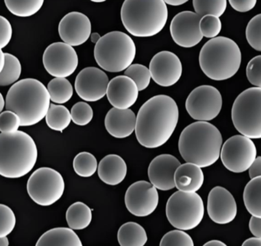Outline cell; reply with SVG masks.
<instances>
[{"mask_svg": "<svg viewBox=\"0 0 261 246\" xmlns=\"http://www.w3.org/2000/svg\"><path fill=\"white\" fill-rule=\"evenodd\" d=\"M178 107L166 95L148 99L137 116L136 136L139 143L147 148H157L166 144L175 131L178 122Z\"/></svg>", "mask_w": 261, "mask_h": 246, "instance_id": "6da1fadb", "label": "cell"}, {"mask_svg": "<svg viewBox=\"0 0 261 246\" xmlns=\"http://www.w3.org/2000/svg\"><path fill=\"white\" fill-rule=\"evenodd\" d=\"M222 136L218 128L207 122H196L184 128L178 150L187 163L199 168L212 166L221 157Z\"/></svg>", "mask_w": 261, "mask_h": 246, "instance_id": "7a4b0ae2", "label": "cell"}, {"mask_svg": "<svg viewBox=\"0 0 261 246\" xmlns=\"http://www.w3.org/2000/svg\"><path fill=\"white\" fill-rule=\"evenodd\" d=\"M50 101L48 89L41 81L27 78L10 87L6 97V108L19 116L21 126H32L46 116Z\"/></svg>", "mask_w": 261, "mask_h": 246, "instance_id": "3957f363", "label": "cell"}, {"mask_svg": "<svg viewBox=\"0 0 261 246\" xmlns=\"http://www.w3.org/2000/svg\"><path fill=\"white\" fill-rule=\"evenodd\" d=\"M37 159V146L30 134L22 131L0 134V174L3 177H24L33 169Z\"/></svg>", "mask_w": 261, "mask_h": 246, "instance_id": "277c9868", "label": "cell"}, {"mask_svg": "<svg viewBox=\"0 0 261 246\" xmlns=\"http://www.w3.org/2000/svg\"><path fill=\"white\" fill-rule=\"evenodd\" d=\"M120 16L130 35L149 38L164 29L168 20V8L163 0H126Z\"/></svg>", "mask_w": 261, "mask_h": 246, "instance_id": "5b68a950", "label": "cell"}, {"mask_svg": "<svg viewBox=\"0 0 261 246\" xmlns=\"http://www.w3.org/2000/svg\"><path fill=\"white\" fill-rule=\"evenodd\" d=\"M241 58L239 46L234 41L227 37H217L209 40L201 47L200 67L210 79L226 80L238 73Z\"/></svg>", "mask_w": 261, "mask_h": 246, "instance_id": "8992f818", "label": "cell"}, {"mask_svg": "<svg viewBox=\"0 0 261 246\" xmlns=\"http://www.w3.org/2000/svg\"><path fill=\"white\" fill-rule=\"evenodd\" d=\"M137 48L134 40L122 32L103 35L94 47V58L100 68L111 73L126 70L135 59Z\"/></svg>", "mask_w": 261, "mask_h": 246, "instance_id": "52a82bcc", "label": "cell"}, {"mask_svg": "<svg viewBox=\"0 0 261 246\" xmlns=\"http://www.w3.org/2000/svg\"><path fill=\"white\" fill-rule=\"evenodd\" d=\"M231 118L242 135L261 139V88L252 87L240 93L233 102Z\"/></svg>", "mask_w": 261, "mask_h": 246, "instance_id": "ba28073f", "label": "cell"}, {"mask_svg": "<svg viewBox=\"0 0 261 246\" xmlns=\"http://www.w3.org/2000/svg\"><path fill=\"white\" fill-rule=\"evenodd\" d=\"M166 212L173 227L178 230H191L196 228L204 217V203L196 193L178 190L168 200Z\"/></svg>", "mask_w": 261, "mask_h": 246, "instance_id": "9c48e42d", "label": "cell"}, {"mask_svg": "<svg viewBox=\"0 0 261 246\" xmlns=\"http://www.w3.org/2000/svg\"><path fill=\"white\" fill-rule=\"evenodd\" d=\"M27 191L39 206H51L63 196L65 181L59 171L51 168H40L29 178Z\"/></svg>", "mask_w": 261, "mask_h": 246, "instance_id": "30bf717a", "label": "cell"}, {"mask_svg": "<svg viewBox=\"0 0 261 246\" xmlns=\"http://www.w3.org/2000/svg\"><path fill=\"white\" fill-rule=\"evenodd\" d=\"M256 158L254 143L242 134L232 136L224 142L221 148V162L233 173H242L250 169Z\"/></svg>", "mask_w": 261, "mask_h": 246, "instance_id": "8fae6325", "label": "cell"}, {"mask_svg": "<svg viewBox=\"0 0 261 246\" xmlns=\"http://www.w3.org/2000/svg\"><path fill=\"white\" fill-rule=\"evenodd\" d=\"M222 108V96L218 89L202 85L194 89L188 96L186 108L189 116L198 122L215 119Z\"/></svg>", "mask_w": 261, "mask_h": 246, "instance_id": "7c38bea8", "label": "cell"}, {"mask_svg": "<svg viewBox=\"0 0 261 246\" xmlns=\"http://www.w3.org/2000/svg\"><path fill=\"white\" fill-rule=\"evenodd\" d=\"M42 62L51 76L66 78L72 75L77 69L79 57L72 46L65 42H56L45 49Z\"/></svg>", "mask_w": 261, "mask_h": 246, "instance_id": "4fadbf2b", "label": "cell"}, {"mask_svg": "<svg viewBox=\"0 0 261 246\" xmlns=\"http://www.w3.org/2000/svg\"><path fill=\"white\" fill-rule=\"evenodd\" d=\"M158 203V191L149 182L140 180L131 184L126 189V209L136 216H148L155 210Z\"/></svg>", "mask_w": 261, "mask_h": 246, "instance_id": "5bb4252c", "label": "cell"}, {"mask_svg": "<svg viewBox=\"0 0 261 246\" xmlns=\"http://www.w3.org/2000/svg\"><path fill=\"white\" fill-rule=\"evenodd\" d=\"M201 18L191 11H184L177 14L170 24V33L175 44L180 47H195L203 38L200 30Z\"/></svg>", "mask_w": 261, "mask_h": 246, "instance_id": "9a60e30c", "label": "cell"}, {"mask_svg": "<svg viewBox=\"0 0 261 246\" xmlns=\"http://www.w3.org/2000/svg\"><path fill=\"white\" fill-rule=\"evenodd\" d=\"M109 83L108 75L103 70L88 67L77 74L74 87L81 99L86 102H96L107 95Z\"/></svg>", "mask_w": 261, "mask_h": 246, "instance_id": "2e32d148", "label": "cell"}, {"mask_svg": "<svg viewBox=\"0 0 261 246\" xmlns=\"http://www.w3.org/2000/svg\"><path fill=\"white\" fill-rule=\"evenodd\" d=\"M154 82L163 87L175 85L182 74V64L175 53L168 50L159 52L149 63Z\"/></svg>", "mask_w": 261, "mask_h": 246, "instance_id": "e0dca14e", "label": "cell"}, {"mask_svg": "<svg viewBox=\"0 0 261 246\" xmlns=\"http://www.w3.org/2000/svg\"><path fill=\"white\" fill-rule=\"evenodd\" d=\"M59 33L66 44L72 47L82 45L91 37V21L82 12H69L59 22Z\"/></svg>", "mask_w": 261, "mask_h": 246, "instance_id": "ac0fdd59", "label": "cell"}, {"mask_svg": "<svg viewBox=\"0 0 261 246\" xmlns=\"http://www.w3.org/2000/svg\"><path fill=\"white\" fill-rule=\"evenodd\" d=\"M207 213L214 223L224 225L231 223L237 215L238 207L233 195L222 186H215L207 197Z\"/></svg>", "mask_w": 261, "mask_h": 246, "instance_id": "d6986e66", "label": "cell"}, {"mask_svg": "<svg viewBox=\"0 0 261 246\" xmlns=\"http://www.w3.org/2000/svg\"><path fill=\"white\" fill-rule=\"evenodd\" d=\"M181 165L172 154H160L149 163L148 176L150 183L156 189L167 191L175 187V174Z\"/></svg>", "mask_w": 261, "mask_h": 246, "instance_id": "ffe728a7", "label": "cell"}, {"mask_svg": "<svg viewBox=\"0 0 261 246\" xmlns=\"http://www.w3.org/2000/svg\"><path fill=\"white\" fill-rule=\"evenodd\" d=\"M138 95L137 84L125 75L116 76L110 81L107 96L114 108L128 110L137 102Z\"/></svg>", "mask_w": 261, "mask_h": 246, "instance_id": "44dd1931", "label": "cell"}, {"mask_svg": "<svg viewBox=\"0 0 261 246\" xmlns=\"http://www.w3.org/2000/svg\"><path fill=\"white\" fill-rule=\"evenodd\" d=\"M105 128L110 134L117 139L129 137L136 130L137 116L130 108H112L105 117Z\"/></svg>", "mask_w": 261, "mask_h": 246, "instance_id": "7402d4cb", "label": "cell"}, {"mask_svg": "<svg viewBox=\"0 0 261 246\" xmlns=\"http://www.w3.org/2000/svg\"><path fill=\"white\" fill-rule=\"evenodd\" d=\"M127 173L126 162L117 154L105 156L97 168V174L100 180L111 186L120 184L124 180Z\"/></svg>", "mask_w": 261, "mask_h": 246, "instance_id": "603a6c76", "label": "cell"}, {"mask_svg": "<svg viewBox=\"0 0 261 246\" xmlns=\"http://www.w3.org/2000/svg\"><path fill=\"white\" fill-rule=\"evenodd\" d=\"M204 179L201 168L193 163H183L175 174V187L182 192L195 193L202 186Z\"/></svg>", "mask_w": 261, "mask_h": 246, "instance_id": "cb8c5ba5", "label": "cell"}, {"mask_svg": "<svg viewBox=\"0 0 261 246\" xmlns=\"http://www.w3.org/2000/svg\"><path fill=\"white\" fill-rule=\"evenodd\" d=\"M36 246H83L79 235L70 228L49 229L41 235Z\"/></svg>", "mask_w": 261, "mask_h": 246, "instance_id": "d4e9b609", "label": "cell"}, {"mask_svg": "<svg viewBox=\"0 0 261 246\" xmlns=\"http://www.w3.org/2000/svg\"><path fill=\"white\" fill-rule=\"evenodd\" d=\"M117 239L120 246H144L148 237L143 226L134 222H129L120 226Z\"/></svg>", "mask_w": 261, "mask_h": 246, "instance_id": "484cf974", "label": "cell"}, {"mask_svg": "<svg viewBox=\"0 0 261 246\" xmlns=\"http://www.w3.org/2000/svg\"><path fill=\"white\" fill-rule=\"evenodd\" d=\"M92 220V210L82 203L76 202L68 207L66 212V221L70 229L82 230L86 229Z\"/></svg>", "mask_w": 261, "mask_h": 246, "instance_id": "4316f807", "label": "cell"}, {"mask_svg": "<svg viewBox=\"0 0 261 246\" xmlns=\"http://www.w3.org/2000/svg\"><path fill=\"white\" fill-rule=\"evenodd\" d=\"M244 202L252 216L261 218V177L251 179L244 188Z\"/></svg>", "mask_w": 261, "mask_h": 246, "instance_id": "83f0119b", "label": "cell"}, {"mask_svg": "<svg viewBox=\"0 0 261 246\" xmlns=\"http://www.w3.org/2000/svg\"><path fill=\"white\" fill-rule=\"evenodd\" d=\"M45 121L51 129L62 132L72 121L71 112L65 105L51 104Z\"/></svg>", "mask_w": 261, "mask_h": 246, "instance_id": "f1b7e54d", "label": "cell"}, {"mask_svg": "<svg viewBox=\"0 0 261 246\" xmlns=\"http://www.w3.org/2000/svg\"><path fill=\"white\" fill-rule=\"evenodd\" d=\"M47 89L51 100L60 105L68 102L74 92L72 85L66 78H54L48 83Z\"/></svg>", "mask_w": 261, "mask_h": 246, "instance_id": "f546056e", "label": "cell"}, {"mask_svg": "<svg viewBox=\"0 0 261 246\" xmlns=\"http://www.w3.org/2000/svg\"><path fill=\"white\" fill-rule=\"evenodd\" d=\"M6 64L4 68L0 70V86L7 87L16 84L22 73L20 61L14 55L5 53Z\"/></svg>", "mask_w": 261, "mask_h": 246, "instance_id": "4dcf8cb0", "label": "cell"}, {"mask_svg": "<svg viewBox=\"0 0 261 246\" xmlns=\"http://www.w3.org/2000/svg\"><path fill=\"white\" fill-rule=\"evenodd\" d=\"M73 168L77 175L82 177H90L94 175L98 168L97 160L91 153H79L73 160Z\"/></svg>", "mask_w": 261, "mask_h": 246, "instance_id": "1f68e13d", "label": "cell"}, {"mask_svg": "<svg viewBox=\"0 0 261 246\" xmlns=\"http://www.w3.org/2000/svg\"><path fill=\"white\" fill-rule=\"evenodd\" d=\"M43 0L16 1L5 0L7 9L13 15L19 17H30L37 13L43 6Z\"/></svg>", "mask_w": 261, "mask_h": 246, "instance_id": "d6a6232c", "label": "cell"}, {"mask_svg": "<svg viewBox=\"0 0 261 246\" xmlns=\"http://www.w3.org/2000/svg\"><path fill=\"white\" fill-rule=\"evenodd\" d=\"M195 13L198 14L201 18L206 15H214L219 18L225 12L227 9V1H198L192 2Z\"/></svg>", "mask_w": 261, "mask_h": 246, "instance_id": "836d02e7", "label": "cell"}, {"mask_svg": "<svg viewBox=\"0 0 261 246\" xmlns=\"http://www.w3.org/2000/svg\"><path fill=\"white\" fill-rule=\"evenodd\" d=\"M125 76L132 79L137 84L139 91H143L149 87L150 84V70L146 66L134 64L129 66L124 72Z\"/></svg>", "mask_w": 261, "mask_h": 246, "instance_id": "e575fe53", "label": "cell"}, {"mask_svg": "<svg viewBox=\"0 0 261 246\" xmlns=\"http://www.w3.org/2000/svg\"><path fill=\"white\" fill-rule=\"evenodd\" d=\"M247 42L257 51H261V14L256 15L249 21L246 28Z\"/></svg>", "mask_w": 261, "mask_h": 246, "instance_id": "d590c367", "label": "cell"}, {"mask_svg": "<svg viewBox=\"0 0 261 246\" xmlns=\"http://www.w3.org/2000/svg\"><path fill=\"white\" fill-rule=\"evenodd\" d=\"M71 119L77 125L85 126L92 120L94 111L89 104L85 102H79L73 105L71 110Z\"/></svg>", "mask_w": 261, "mask_h": 246, "instance_id": "8d00e7d4", "label": "cell"}, {"mask_svg": "<svg viewBox=\"0 0 261 246\" xmlns=\"http://www.w3.org/2000/svg\"><path fill=\"white\" fill-rule=\"evenodd\" d=\"M160 246H194L190 235L182 230H172L162 238Z\"/></svg>", "mask_w": 261, "mask_h": 246, "instance_id": "74e56055", "label": "cell"}, {"mask_svg": "<svg viewBox=\"0 0 261 246\" xmlns=\"http://www.w3.org/2000/svg\"><path fill=\"white\" fill-rule=\"evenodd\" d=\"M16 218L14 212L7 205H0V237H7L15 226Z\"/></svg>", "mask_w": 261, "mask_h": 246, "instance_id": "f35d334b", "label": "cell"}, {"mask_svg": "<svg viewBox=\"0 0 261 246\" xmlns=\"http://www.w3.org/2000/svg\"><path fill=\"white\" fill-rule=\"evenodd\" d=\"M200 30L203 37L207 38H217L221 31V21L220 18L214 15L202 17L200 21Z\"/></svg>", "mask_w": 261, "mask_h": 246, "instance_id": "ab89813d", "label": "cell"}, {"mask_svg": "<svg viewBox=\"0 0 261 246\" xmlns=\"http://www.w3.org/2000/svg\"><path fill=\"white\" fill-rule=\"evenodd\" d=\"M21 119L16 113L6 110L0 114V131L1 133L10 134L19 131Z\"/></svg>", "mask_w": 261, "mask_h": 246, "instance_id": "60d3db41", "label": "cell"}, {"mask_svg": "<svg viewBox=\"0 0 261 246\" xmlns=\"http://www.w3.org/2000/svg\"><path fill=\"white\" fill-rule=\"evenodd\" d=\"M246 73L247 79L252 85L261 88V55L254 57L249 61Z\"/></svg>", "mask_w": 261, "mask_h": 246, "instance_id": "b9f144b4", "label": "cell"}, {"mask_svg": "<svg viewBox=\"0 0 261 246\" xmlns=\"http://www.w3.org/2000/svg\"><path fill=\"white\" fill-rule=\"evenodd\" d=\"M0 47L1 50L8 45L13 36V28L8 19L0 17Z\"/></svg>", "mask_w": 261, "mask_h": 246, "instance_id": "7bdbcfd3", "label": "cell"}, {"mask_svg": "<svg viewBox=\"0 0 261 246\" xmlns=\"http://www.w3.org/2000/svg\"><path fill=\"white\" fill-rule=\"evenodd\" d=\"M230 6L234 10L239 12H247L253 9L256 4V0H247V1H239V0H230Z\"/></svg>", "mask_w": 261, "mask_h": 246, "instance_id": "ee69618b", "label": "cell"}, {"mask_svg": "<svg viewBox=\"0 0 261 246\" xmlns=\"http://www.w3.org/2000/svg\"><path fill=\"white\" fill-rule=\"evenodd\" d=\"M249 228L256 238H261V218L252 216L249 223Z\"/></svg>", "mask_w": 261, "mask_h": 246, "instance_id": "f6af8a7d", "label": "cell"}, {"mask_svg": "<svg viewBox=\"0 0 261 246\" xmlns=\"http://www.w3.org/2000/svg\"><path fill=\"white\" fill-rule=\"evenodd\" d=\"M250 179L261 177V157H257L249 169Z\"/></svg>", "mask_w": 261, "mask_h": 246, "instance_id": "bcb514c9", "label": "cell"}, {"mask_svg": "<svg viewBox=\"0 0 261 246\" xmlns=\"http://www.w3.org/2000/svg\"><path fill=\"white\" fill-rule=\"evenodd\" d=\"M241 246H261V238H250L245 240Z\"/></svg>", "mask_w": 261, "mask_h": 246, "instance_id": "7dc6e473", "label": "cell"}, {"mask_svg": "<svg viewBox=\"0 0 261 246\" xmlns=\"http://www.w3.org/2000/svg\"><path fill=\"white\" fill-rule=\"evenodd\" d=\"M187 2L186 0H166L165 3L166 4L170 5V6H178L185 4Z\"/></svg>", "mask_w": 261, "mask_h": 246, "instance_id": "c3c4849f", "label": "cell"}, {"mask_svg": "<svg viewBox=\"0 0 261 246\" xmlns=\"http://www.w3.org/2000/svg\"><path fill=\"white\" fill-rule=\"evenodd\" d=\"M203 246H227V244H224L222 241L219 240H212V241H207Z\"/></svg>", "mask_w": 261, "mask_h": 246, "instance_id": "681fc988", "label": "cell"}, {"mask_svg": "<svg viewBox=\"0 0 261 246\" xmlns=\"http://www.w3.org/2000/svg\"><path fill=\"white\" fill-rule=\"evenodd\" d=\"M101 38L102 37L100 36V34L97 33V32H94V33L91 34V41L95 44L100 41Z\"/></svg>", "mask_w": 261, "mask_h": 246, "instance_id": "f907efd6", "label": "cell"}, {"mask_svg": "<svg viewBox=\"0 0 261 246\" xmlns=\"http://www.w3.org/2000/svg\"><path fill=\"white\" fill-rule=\"evenodd\" d=\"M10 242L7 237H0V246H9Z\"/></svg>", "mask_w": 261, "mask_h": 246, "instance_id": "816d5d0a", "label": "cell"}, {"mask_svg": "<svg viewBox=\"0 0 261 246\" xmlns=\"http://www.w3.org/2000/svg\"><path fill=\"white\" fill-rule=\"evenodd\" d=\"M0 52H1V67H0V70H2L6 64V54L3 51V50H0Z\"/></svg>", "mask_w": 261, "mask_h": 246, "instance_id": "f5cc1de1", "label": "cell"}, {"mask_svg": "<svg viewBox=\"0 0 261 246\" xmlns=\"http://www.w3.org/2000/svg\"><path fill=\"white\" fill-rule=\"evenodd\" d=\"M0 96H1V105H0V111L3 112V110H4V107H6V99H4V95L1 93L0 94Z\"/></svg>", "mask_w": 261, "mask_h": 246, "instance_id": "db71d44e", "label": "cell"}, {"mask_svg": "<svg viewBox=\"0 0 261 246\" xmlns=\"http://www.w3.org/2000/svg\"><path fill=\"white\" fill-rule=\"evenodd\" d=\"M92 2H94V3H103V2L105 1H103V0H101V1H100V0H99V1H95V0H94V1Z\"/></svg>", "mask_w": 261, "mask_h": 246, "instance_id": "11a10c76", "label": "cell"}]
</instances>
